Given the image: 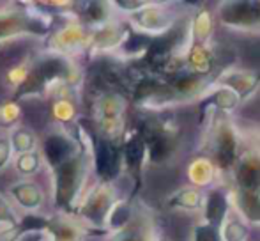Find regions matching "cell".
Returning a JSON list of instances; mask_svg holds the SVG:
<instances>
[{"label":"cell","instance_id":"ba28073f","mask_svg":"<svg viewBox=\"0 0 260 241\" xmlns=\"http://www.w3.org/2000/svg\"><path fill=\"white\" fill-rule=\"evenodd\" d=\"M4 195L9 199V202L21 217L23 215H43V209L50 199V192L36 179H18L11 183Z\"/></svg>","mask_w":260,"mask_h":241},{"label":"cell","instance_id":"d4e9b609","mask_svg":"<svg viewBox=\"0 0 260 241\" xmlns=\"http://www.w3.org/2000/svg\"><path fill=\"white\" fill-rule=\"evenodd\" d=\"M106 241H154V238H152V229L147 224H138V218L135 217L126 229L106 236Z\"/></svg>","mask_w":260,"mask_h":241},{"label":"cell","instance_id":"ac0fdd59","mask_svg":"<svg viewBox=\"0 0 260 241\" xmlns=\"http://www.w3.org/2000/svg\"><path fill=\"white\" fill-rule=\"evenodd\" d=\"M212 28H214V13L207 7H200L191 16V45H209Z\"/></svg>","mask_w":260,"mask_h":241},{"label":"cell","instance_id":"5bb4252c","mask_svg":"<svg viewBox=\"0 0 260 241\" xmlns=\"http://www.w3.org/2000/svg\"><path fill=\"white\" fill-rule=\"evenodd\" d=\"M232 204L234 199L226 190L211 188L204 199V222H209V224L223 229L225 222L229 220L230 213H232Z\"/></svg>","mask_w":260,"mask_h":241},{"label":"cell","instance_id":"83f0119b","mask_svg":"<svg viewBox=\"0 0 260 241\" xmlns=\"http://www.w3.org/2000/svg\"><path fill=\"white\" fill-rule=\"evenodd\" d=\"M193 241H225L223 239L221 227L209 224V222H200L193 231Z\"/></svg>","mask_w":260,"mask_h":241},{"label":"cell","instance_id":"484cf974","mask_svg":"<svg viewBox=\"0 0 260 241\" xmlns=\"http://www.w3.org/2000/svg\"><path fill=\"white\" fill-rule=\"evenodd\" d=\"M221 232L225 241H246L248 238V227L244 225V222L241 218L232 217V213H230L229 220L223 225Z\"/></svg>","mask_w":260,"mask_h":241},{"label":"cell","instance_id":"2e32d148","mask_svg":"<svg viewBox=\"0 0 260 241\" xmlns=\"http://www.w3.org/2000/svg\"><path fill=\"white\" fill-rule=\"evenodd\" d=\"M216 82L229 85L239 94L243 100H246L250 94H253L260 85V73L257 71H241V69H229L221 73L216 78Z\"/></svg>","mask_w":260,"mask_h":241},{"label":"cell","instance_id":"277c9868","mask_svg":"<svg viewBox=\"0 0 260 241\" xmlns=\"http://www.w3.org/2000/svg\"><path fill=\"white\" fill-rule=\"evenodd\" d=\"M90 39H92V28L80 21L71 11L55 16L52 31L39 43V46L43 52L82 61L83 57H89Z\"/></svg>","mask_w":260,"mask_h":241},{"label":"cell","instance_id":"603a6c76","mask_svg":"<svg viewBox=\"0 0 260 241\" xmlns=\"http://www.w3.org/2000/svg\"><path fill=\"white\" fill-rule=\"evenodd\" d=\"M9 137L11 144H13L14 156L36 151V149H39V144H41V138L38 137V133L28 126H25V124H20L18 128H14L9 133Z\"/></svg>","mask_w":260,"mask_h":241},{"label":"cell","instance_id":"9a60e30c","mask_svg":"<svg viewBox=\"0 0 260 241\" xmlns=\"http://www.w3.org/2000/svg\"><path fill=\"white\" fill-rule=\"evenodd\" d=\"M236 192H258L260 190V155L243 153L234 169Z\"/></svg>","mask_w":260,"mask_h":241},{"label":"cell","instance_id":"8992f818","mask_svg":"<svg viewBox=\"0 0 260 241\" xmlns=\"http://www.w3.org/2000/svg\"><path fill=\"white\" fill-rule=\"evenodd\" d=\"M209 160L219 172H234L241 158V138L229 120H218L209 137Z\"/></svg>","mask_w":260,"mask_h":241},{"label":"cell","instance_id":"4fadbf2b","mask_svg":"<svg viewBox=\"0 0 260 241\" xmlns=\"http://www.w3.org/2000/svg\"><path fill=\"white\" fill-rule=\"evenodd\" d=\"M46 231L50 232L52 241H87L90 236H94V232H90L78 218L60 211L48 215Z\"/></svg>","mask_w":260,"mask_h":241},{"label":"cell","instance_id":"d6986e66","mask_svg":"<svg viewBox=\"0 0 260 241\" xmlns=\"http://www.w3.org/2000/svg\"><path fill=\"white\" fill-rule=\"evenodd\" d=\"M204 199L206 195L202 190L197 186H182L177 192H174L168 197V206L174 209H184V211H197L204 207Z\"/></svg>","mask_w":260,"mask_h":241},{"label":"cell","instance_id":"7402d4cb","mask_svg":"<svg viewBox=\"0 0 260 241\" xmlns=\"http://www.w3.org/2000/svg\"><path fill=\"white\" fill-rule=\"evenodd\" d=\"M232 199L241 217L251 224H260V190L258 192H236Z\"/></svg>","mask_w":260,"mask_h":241},{"label":"cell","instance_id":"3957f363","mask_svg":"<svg viewBox=\"0 0 260 241\" xmlns=\"http://www.w3.org/2000/svg\"><path fill=\"white\" fill-rule=\"evenodd\" d=\"M147 145L151 165H165L175 156L181 140L179 124L167 112H142V119L135 126Z\"/></svg>","mask_w":260,"mask_h":241},{"label":"cell","instance_id":"44dd1931","mask_svg":"<svg viewBox=\"0 0 260 241\" xmlns=\"http://www.w3.org/2000/svg\"><path fill=\"white\" fill-rule=\"evenodd\" d=\"M216 167L214 163L209 158H197L193 160L188 165V179L191 183V186H197V188H206V186H211L216 179Z\"/></svg>","mask_w":260,"mask_h":241},{"label":"cell","instance_id":"9c48e42d","mask_svg":"<svg viewBox=\"0 0 260 241\" xmlns=\"http://www.w3.org/2000/svg\"><path fill=\"white\" fill-rule=\"evenodd\" d=\"M225 27L244 32H260V0H226L216 9Z\"/></svg>","mask_w":260,"mask_h":241},{"label":"cell","instance_id":"7c38bea8","mask_svg":"<svg viewBox=\"0 0 260 241\" xmlns=\"http://www.w3.org/2000/svg\"><path fill=\"white\" fill-rule=\"evenodd\" d=\"M122 162H124V172L133 179L135 192L142 185V172H144L145 162L147 158V145H145L142 135L137 130H127L126 137L122 140Z\"/></svg>","mask_w":260,"mask_h":241},{"label":"cell","instance_id":"6da1fadb","mask_svg":"<svg viewBox=\"0 0 260 241\" xmlns=\"http://www.w3.org/2000/svg\"><path fill=\"white\" fill-rule=\"evenodd\" d=\"M50 174V200L53 204V211L73 213L78 200L96 179L92 167V151L83 149L73 160L64 165L48 170Z\"/></svg>","mask_w":260,"mask_h":241},{"label":"cell","instance_id":"f546056e","mask_svg":"<svg viewBox=\"0 0 260 241\" xmlns=\"http://www.w3.org/2000/svg\"><path fill=\"white\" fill-rule=\"evenodd\" d=\"M112 4H113L115 13H122V14H126V16H131V14L144 9L149 2H145V0H131V2L129 0H117V2H112Z\"/></svg>","mask_w":260,"mask_h":241},{"label":"cell","instance_id":"8fae6325","mask_svg":"<svg viewBox=\"0 0 260 241\" xmlns=\"http://www.w3.org/2000/svg\"><path fill=\"white\" fill-rule=\"evenodd\" d=\"M243 103V98L229 85H223L219 82H212L211 87L202 94L199 101L200 120H204L214 112H223V114H232L239 105Z\"/></svg>","mask_w":260,"mask_h":241},{"label":"cell","instance_id":"7a4b0ae2","mask_svg":"<svg viewBox=\"0 0 260 241\" xmlns=\"http://www.w3.org/2000/svg\"><path fill=\"white\" fill-rule=\"evenodd\" d=\"M55 16L34 2H0V46L18 39H43L50 34Z\"/></svg>","mask_w":260,"mask_h":241},{"label":"cell","instance_id":"4316f807","mask_svg":"<svg viewBox=\"0 0 260 241\" xmlns=\"http://www.w3.org/2000/svg\"><path fill=\"white\" fill-rule=\"evenodd\" d=\"M20 220H21V215L14 209V206L9 202V199L4 193H0V232L18 225Z\"/></svg>","mask_w":260,"mask_h":241},{"label":"cell","instance_id":"e0dca14e","mask_svg":"<svg viewBox=\"0 0 260 241\" xmlns=\"http://www.w3.org/2000/svg\"><path fill=\"white\" fill-rule=\"evenodd\" d=\"M186 68L189 69L191 73L200 76H207L212 73L214 69V52H212L211 45H191L184 57Z\"/></svg>","mask_w":260,"mask_h":241},{"label":"cell","instance_id":"52a82bcc","mask_svg":"<svg viewBox=\"0 0 260 241\" xmlns=\"http://www.w3.org/2000/svg\"><path fill=\"white\" fill-rule=\"evenodd\" d=\"M94 176L101 183H115L124 172L122 142L106 140L96 133L92 145Z\"/></svg>","mask_w":260,"mask_h":241},{"label":"cell","instance_id":"cb8c5ba5","mask_svg":"<svg viewBox=\"0 0 260 241\" xmlns=\"http://www.w3.org/2000/svg\"><path fill=\"white\" fill-rule=\"evenodd\" d=\"M21 112L20 101L13 100V98H0V131L2 133H11L14 128L21 124Z\"/></svg>","mask_w":260,"mask_h":241},{"label":"cell","instance_id":"5b68a950","mask_svg":"<svg viewBox=\"0 0 260 241\" xmlns=\"http://www.w3.org/2000/svg\"><path fill=\"white\" fill-rule=\"evenodd\" d=\"M89 100V120L100 137L122 142L126 137V112L129 98L115 91H92Z\"/></svg>","mask_w":260,"mask_h":241},{"label":"cell","instance_id":"f1b7e54d","mask_svg":"<svg viewBox=\"0 0 260 241\" xmlns=\"http://www.w3.org/2000/svg\"><path fill=\"white\" fill-rule=\"evenodd\" d=\"M13 162L14 151L13 144H11V137L9 133H2L0 135V174L9 169V167H13Z\"/></svg>","mask_w":260,"mask_h":241},{"label":"cell","instance_id":"30bf717a","mask_svg":"<svg viewBox=\"0 0 260 241\" xmlns=\"http://www.w3.org/2000/svg\"><path fill=\"white\" fill-rule=\"evenodd\" d=\"M127 21L131 23V27L144 32V34L159 36V34H163V32L170 31L179 21V18L170 7L163 6V4L149 2L144 9H140L138 13L127 16Z\"/></svg>","mask_w":260,"mask_h":241},{"label":"cell","instance_id":"ffe728a7","mask_svg":"<svg viewBox=\"0 0 260 241\" xmlns=\"http://www.w3.org/2000/svg\"><path fill=\"white\" fill-rule=\"evenodd\" d=\"M13 169L21 179H36V176H38L39 172L46 170V165L41 156V151L36 149V151L14 156Z\"/></svg>","mask_w":260,"mask_h":241}]
</instances>
